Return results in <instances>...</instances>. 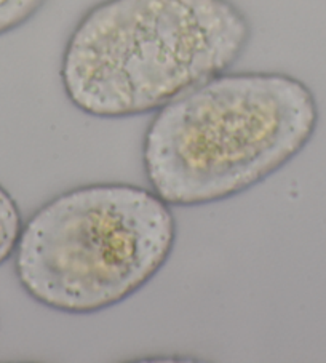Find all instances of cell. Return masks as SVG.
Here are the masks:
<instances>
[{"instance_id": "6da1fadb", "label": "cell", "mask_w": 326, "mask_h": 363, "mask_svg": "<svg viewBox=\"0 0 326 363\" xmlns=\"http://www.w3.org/2000/svg\"><path fill=\"white\" fill-rule=\"evenodd\" d=\"M318 121L317 98L303 80L225 71L155 112L142 138L144 173L170 206L223 202L298 157Z\"/></svg>"}, {"instance_id": "7a4b0ae2", "label": "cell", "mask_w": 326, "mask_h": 363, "mask_svg": "<svg viewBox=\"0 0 326 363\" xmlns=\"http://www.w3.org/2000/svg\"><path fill=\"white\" fill-rule=\"evenodd\" d=\"M252 35L232 0H103L69 35L61 85L86 116L150 114L229 71Z\"/></svg>"}, {"instance_id": "3957f363", "label": "cell", "mask_w": 326, "mask_h": 363, "mask_svg": "<svg viewBox=\"0 0 326 363\" xmlns=\"http://www.w3.org/2000/svg\"><path fill=\"white\" fill-rule=\"evenodd\" d=\"M172 206L127 183L74 187L30 215L18 239L15 274L28 295L69 315L123 303L159 274L176 245Z\"/></svg>"}, {"instance_id": "277c9868", "label": "cell", "mask_w": 326, "mask_h": 363, "mask_svg": "<svg viewBox=\"0 0 326 363\" xmlns=\"http://www.w3.org/2000/svg\"><path fill=\"white\" fill-rule=\"evenodd\" d=\"M21 229L23 218L16 200L0 184V266L13 256Z\"/></svg>"}, {"instance_id": "5b68a950", "label": "cell", "mask_w": 326, "mask_h": 363, "mask_svg": "<svg viewBox=\"0 0 326 363\" xmlns=\"http://www.w3.org/2000/svg\"><path fill=\"white\" fill-rule=\"evenodd\" d=\"M45 2L47 0H0V35L33 20Z\"/></svg>"}]
</instances>
